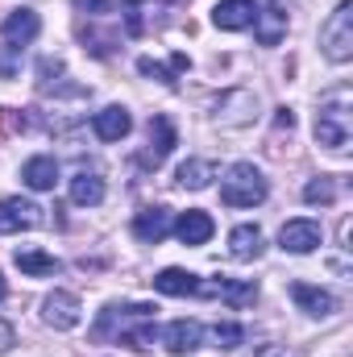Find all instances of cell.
Masks as SVG:
<instances>
[{"label": "cell", "mask_w": 353, "mask_h": 357, "mask_svg": "<svg viewBox=\"0 0 353 357\" xmlns=\"http://www.w3.org/2000/svg\"><path fill=\"white\" fill-rule=\"evenodd\" d=\"M154 303H108L91 328V341H121L137 354L154 345Z\"/></svg>", "instance_id": "1"}, {"label": "cell", "mask_w": 353, "mask_h": 357, "mask_svg": "<svg viewBox=\"0 0 353 357\" xmlns=\"http://www.w3.org/2000/svg\"><path fill=\"white\" fill-rule=\"evenodd\" d=\"M316 142L329 146V150H337V154L350 150V142H353L350 91H337V96H329V100L320 104V112H316Z\"/></svg>", "instance_id": "2"}, {"label": "cell", "mask_w": 353, "mask_h": 357, "mask_svg": "<svg viewBox=\"0 0 353 357\" xmlns=\"http://www.w3.org/2000/svg\"><path fill=\"white\" fill-rule=\"evenodd\" d=\"M220 199L229 208H258L266 199V178L254 162H233L220 178Z\"/></svg>", "instance_id": "3"}, {"label": "cell", "mask_w": 353, "mask_h": 357, "mask_svg": "<svg viewBox=\"0 0 353 357\" xmlns=\"http://www.w3.org/2000/svg\"><path fill=\"white\" fill-rule=\"evenodd\" d=\"M320 46L333 63H350L353 59V4L341 0L333 8V17L320 25Z\"/></svg>", "instance_id": "4"}, {"label": "cell", "mask_w": 353, "mask_h": 357, "mask_svg": "<svg viewBox=\"0 0 353 357\" xmlns=\"http://www.w3.org/2000/svg\"><path fill=\"white\" fill-rule=\"evenodd\" d=\"M195 295H208V299H225L229 307H250L254 299H258V287L254 282H246V278H204V282H195Z\"/></svg>", "instance_id": "5"}, {"label": "cell", "mask_w": 353, "mask_h": 357, "mask_svg": "<svg viewBox=\"0 0 353 357\" xmlns=\"http://www.w3.org/2000/svg\"><path fill=\"white\" fill-rule=\"evenodd\" d=\"M171 150H175V125H171L167 112H158V116H150V146L142 150V167H146V171H150V167L158 171Z\"/></svg>", "instance_id": "6"}, {"label": "cell", "mask_w": 353, "mask_h": 357, "mask_svg": "<svg viewBox=\"0 0 353 357\" xmlns=\"http://www.w3.org/2000/svg\"><path fill=\"white\" fill-rule=\"evenodd\" d=\"M320 241H324V233H320V225H316V220H308V216L287 220V225L278 229V245H283L287 254H312Z\"/></svg>", "instance_id": "7"}, {"label": "cell", "mask_w": 353, "mask_h": 357, "mask_svg": "<svg viewBox=\"0 0 353 357\" xmlns=\"http://www.w3.org/2000/svg\"><path fill=\"white\" fill-rule=\"evenodd\" d=\"M42 320H46L50 328H59V333L75 328V324H80V299H75L71 291H50L46 303H42Z\"/></svg>", "instance_id": "8"}, {"label": "cell", "mask_w": 353, "mask_h": 357, "mask_svg": "<svg viewBox=\"0 0 353 357\" xmlns=\"http://www.w3.org/2000/svg\"><path fill=\"white\" fill-rule=\"evenodd\" d=\"M42 225V208L13 195V199H0V233H21V229H38Z\"/></svg>", "instance_id": "9"}, {"label": "cell", "mask_w": 353, "mask_h": 357, "mask_svg": "<svg viewBox=\"0 0 353 357\" xmlns=\"http://www.w3.org/2000/svg\"><path fill=\"white\" fill-rule=\"evenodd\" d=\"M287 291H291L295 307H299V312H308V316H316V320H324V316H333V312H337V299H333L324 287H312V282H291Z\"/></svg>", "instance_id": "10"}, {"label": "cell", "mask_w": 353, "mask_h": 357, "mask_svg": "<svg viewBox=\"0 0 353 357\" xmlns=\"http://www.w3.org/2000/svg\"><path fill=\"white\" fill-rule=\"evenodd\" d=\"M171 229H175V237L183 241V245H204V241L216 233L212 216H208V212H200V208H187L175 225H171Z\"/></svg>", "instance_id": "11"}, {"label": "cell", "mask_w": 353, "mask_h": 357, "mask_svg": "<svg viewBox=\"0 0 353 357\" xmlns=\"http://www.w3.org/2000/svg\"><path fill=\"white\" fill-rule=\"evenodd\" d=\"M38 29H42V21H38L33 8H17V13H8L4 25H0V33H4L8 46H29V42L38 38Z\"/></svg>", "instance_id": "12"}, {"label": "cell", "mask_w": 353, "mask_h": 357, "mask_svg": "<svg viewBox=\"0 0 353 357\" xmlns=\"http://www.w3.org/2000/svg\"><path fill=\"white\" fill-rule=\"evenodd\" d=\"M91 129H96V137H100V142H121V137H129L133 116H129L121 104H112V108H100V112L91 116Z\"/></svg>", "instance_id": "13"}, {"label": "cell", "mask_w": 353, "mask_h": 357, "mask_svg": "<svg viewBox=\"0 0 353 357\" xmlns=\"http://www.w3.org/2000/svg\"><path fill=\"white\" fill-rule=\"evenodd\" d=\"M254 0H220L216 4V13H212V21H216V29H229V33H237V29H250L254 25Z\"/></svg>", "instance_id": "14"}, {"label": "cell", "mask_w": 353, "mask_h": 357, "mask_svg": "<svg viewBox=\"0 0 353 357\" xmlns=\"http://www.w3.org/2000/svg\"><path fill=\"white\" fill-rule=\"evenodd\" d=\"M200 341H204V328L195 320H171L163 328V345L171 354H191V349H200Z\"/></svg>", "instance_id": "15"}, {"label": "cell", "mask_w": 353, "mask_h": 357, "mask_svg": "<svg viewBox=\"0 0 353 357\" xmlns=\"http://www.w3.org/2000/svg\"><path fill=\"white\" fill-rule=\"evenodd\" d=\"M133 233H137V241H146V245H158V241L171 233V212H167V208H146V212H137V220H133Z\"/></svg>", "instance_id": "16"}, {"label": "cell", "mask_w": 353, "mask_h": 357, "mask_svg": "<svg viewBox=\"0 0 353 357\" xmlns=\"http://www.w3.org/2000/svg\"><path fill=\"white\" fill-rule=\"evenodd\" d=\"M262 229L258 225H237L233 233H229V254L237 258V262H254V258H262Z\"/></svg>", "instance_id": "17"}, {"label": "cell", "mask_w": 353, "mask_h": 357, "mask_svg": "<svg viewBox=\"0 0 353 357\" xmlns=\"http://www.w3.org/2000/svg\"><path fill=\"white\" fill-rule=\"evenodd\" d=\"M21 178H25L29 191H54V183H59V162H54L50 154H38V158H29V162L21 167Z\"/></svg>", "instance_id": "18"}, {"label": "cell", "mask_w": 353, "mask_h": 357, "mask_svg": "<svg viewBox=\"0 0 353 357\" xmlns=\"http://www.w3.org/2000/svg\"><path fill=\"white\" fill-rule=\"evenodd\" d=\"M254 33H258L262 46H278L283 33H287V13L278 4H266L262 13H254Z\"/></svg>", "instance_id": "19"}, {"label": "cell", "mask_w": 353, "mask_h": 357, "mask_svg": "<svg viewBox=\"0 0 353 357\" xmlns=\"http://www.w3.org/2000/svg\"><path fill=\"white\" fill-rule=\"evenodd\" d=\"M71 199H75L80 208L104 204V178L96 175V171H80V175L71 178Z\"/></svg>", "instance_id": "20"}, {"label": "cell", "mask_w": 353, "mask_h": 357, "mask_svg": "<svg viewBox=\"0 0 353 357\" xmlns=\"http://www.w3.org/2000/svg\"><path fill=\"white\" fill-rule=\"evenodd\" d=\"M13 262L21 266V274H33V278H46V274H59V258H50L46 250H33V245H25V250H17V254H13Z\"/></svg>", "instance_id": "21"}, {"label": "cell", "mask_w": 353, "mask_h": 357, "mask_svg": "<svg viewBox=\"0 0 353 357\" xmlns=\"http://www.w3.org/2000/svg\"><path fill=\"white\" fill-rule=\"evenodd\" d=\"M150 282H154V291H163V295H195V282H200V278L187 274V270L171 266V270H163V274H154Z\"/></svg>", "instance_id": "22"}, {"label": "cell", "mask_w": 353, "mask_h": 357, "mask_svg": "<svg viewBox=\"0 0 353 357\" xmlns=\"http://www.w3.org/2000/svg\"><path fill=\"white\" fill-rule=\"evenodd\" d=\"M175 183L179 187H187V191H204V187L212 183V162H204V158H187V162L175 171Z\"/></svg>", "instance_id": "23"}, {"label": "cell", "mask_w": 353, "mask_h": 357, "mask_svg": "<svg viewBox=\"0 0 353 357\" xmlns=\"http://www.w3.org/2000/svg\"><path fill=\"white\" fill-rule=\"evenodd\" d=\"M54 75H63V63H59V59H42V63H38V88L42 91H71V96H84V88H67V84H59Z\"/></svg>", "instance_id": "24"}, {"label": "cell", "mask_w": 353, "mask_h": 357, "mask_svg": "<svg viewBox=\"0 0 353 357\" xmlns=\"http://www.w3.org/2000/svg\"><path fill=\"white\" fill-rule=\"evenodd\" d=\"M212 341H216V349H241L246 345V328L233 324V320H220V324H212Z\"/></svg>", "instance_id": "25"}, {"label": "cell", "mask_w": 353, "mask_h": 357, "mask_svg": "<svg viewBox=\"0 0 353 357\" xmlns=\"http://www.w3.org/2000/svg\"><path fill=\"white\" fill-rule=\"evenodd\" d=\"M303 199H308V204H333V199H337L333 178H312V183L303 187Z\"/></svg>", "instance_id": "26"}, {"label": "cell", "mask_w": 353, "mask_h": 357, "mask_svg": "<svg viewBox=\"0 0 353 357\" xmlns=\"http://www.w3.org/2000/svg\"><path fill=\"white\" fill-rule=\"evenodd\" d=\"M137 71L142 75H150V79H158V84H167V88H175V67H163V63H154V59H137Z\"/></svg>", "instance_id": "27"}, {"label": "cell", "mask_w": 353, "mask_h": 357, "mask_svg": "<svg viewBox=\"0 0 353 357\" xmlns=\"http://www.w3.org/2000/svg\"><path fill=\"white\" fill-rule=\"evenodd\" d=\"M21 71V46H0V79H13Z\"/></svg>", "instance_id": "28"}, {"label": "cell", "mask_w": 353, "mask_h": 357, "mask_svg": "<svg viewBox=\"0 0 353 357\" xmlns=\"http://www.w3.org/2000/svg\"><path fill=\"white\" fill-rule=\"evenodd\" d=\"M25 129V116L17 108H0V133H21Z\"/></svg>", "instance_id": "29"}, {"label": "cell", "mask_w": 353, "mask_h": 357, "mask_svg": "<svg viewBox=\"0 0 353 357\" xmlns=\"http://www.w3.org/2000/svg\"><path fill=\"white\" fill-rule=\"evenodd\" d=\"M13 345H17V333H13V324H4V320H0V354H8Z\"/></svg>", "instance_id": "30"}, {"label": "cell", "mask_w": 353, "mask_h": 357, "mask_svg": "<svg viewBox=\"0 0 353 357\" xmlns=\"http://www.w3.org/2000/svg\"><path fill=\"white\" fill-rule=\"evenodd\" d=\"M274 125L291 133V129H295V112H291V108H278V116H274Z\"/></svg>", "instance_id": "31"}, {"label": "cell", "mask_w": 353, "mask_h": 357, "mask_svg": "<svg viewBox=\"0 0 353 357\" xmlns=\"http://www.w3.org/2000/svg\"><path fill=\"white\" fill-rule=\"evenodd\" d=\"M80 8H91V13H108L112 8V0H75Z\"/></svg>", "instance_id": "32"}, {"label": "cell", "mask_w": 353, "mask_h": 357, "mask_svg": "<svg viewBox=\"0 0 353 357\" xmlns=\"http://www.w3.org/2000/svg\"><path fill=\"white\" fill-rule=\"evenodd\" d=\"M4 295H8V282H4V274H0V299H4Z\"/></svg>", "instance_id": "33"}]
</instances>
